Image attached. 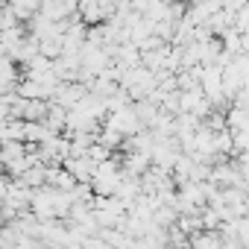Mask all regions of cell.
Returning <instances> with one entry per match:
<instances>
[{"label": "cell", "mask_w": 249, "mask_h": 249, "mask_svg": "<svg viewBox=\"0 0 249 249\" xmlns=\"http://www.w3.org/2000/svg\"><path fill=\"white\" fill-rule=\"evenodd\" d=\"M85 94H88V88L82 82H56V88L50 94V103L62 106V108H73Z\"/></svg>", "instance_id": "cell-2"}, {"label": "cell", "mask_w": 249, "mask_h": 249, "mask_svg": "<svg viewBox=\"0 0 249 249\" xmlns=\"http://www.w3.org/2000/svg\"><path fill=\"white\" fill-rule=\"evenodd\" d=\"M188 249H223V234L217 229H199L188 234Z\"/></svg>", "instance_id": "cell-4"}, {"label": "cell", "mask_w": 249, "mask_h": 249, "mask_svg": "<svg viewBox=\"0 0 249 249\" xmlns=\"http://www.w3.org/2000/svg\"><path fill=\"white\" fill-rule=\"evenodd\" d=\"M114 6L117 0H76V15L85 27H97L114 15Z\"/></svg>", "instance_id": "cell-1"}, {"label": "cell", "mask_w": 249, "mask_h": 249, "mask_svg": "<svg viewBox=\"0 0 249 249\" xmlns=\"http://www.w3.org/2000/svg\"><path fill=\"white\" fill-rule=\"evenodd\" d=\"M0 173H3V161H0Z\"/></svg>", "instance_id": "cell-7"}, {"label": "cell", "mask_w": 249, "mask_h": 249, "mask_svg": "<svg viewBox=\"0 0 249 249\" xmlns=\"http://www.w3.org/2000/svg\"><path fill=\"white\" fill-rule=\"evenodd\" d=\"M47 108H50V100H41V97L24 100V106H21V120H44V117H47Z\"/></svg>", "instance_id": "cell-6"}, {"label": "cell", "mask_w": 249, "mask_h": 249, "mask_svg": "<svg viewBox=\"0 0 249 249\" xmlns=\"http://www.w3.org/2000/svg\"><path fill=\"white\" fill-rule=\"evenodd\" d=\"M62 167L73 176V182H85V185H88L91 176H94V167H97V164H94L88 156H68V159L62 161Z\"/></svg>", "instance_id": "cell-3"}, {"label": "cell", "mask_w": 249, "mask_h": 249, "mask_svg": "<svg viewBox=\"0 0 249 249\" xmlns=\"http://www.w3.org/2000/svg\"><path fill=\"white\" fill-rule=\"evenodd\" d=\"M41 0H6V9L18 18V24H27L33 15H38Z\"/></svg>", "instance_id": "cell-5"}]
</instances>
